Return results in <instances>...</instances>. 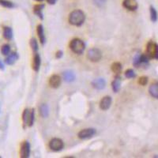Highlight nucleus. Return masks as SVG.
I'll return each mask as SVG.
<instances>
[{"instance_id": "1", "label": "nucleus", "mask_w": 158, "mask_h": 158, "mask_svg": "<svg viewBox=\"0 0 158 158\" xmlns=\"http://www.w3.org/2000/svg\"><path fill=\"white\" fill-rule=\"evenodd\" d=\"M86 21V14L81 10H75L70 13L69 21L71 25L81 26Z\"/></svg>"}, {"instance_id": "2", "label": "nucleus", "mask_w": 158, "mask_h": 158, "mask_svg": "<svg viewBox=\"0 0 158 158\" xmlns=\"http://www.w3.org/2000/svg\"><path fill=\"white\" fill-rule=\"evenodd\" d=\"M70 47L73 52H75L76 54H82L85 51V44L82 40L78 38L73 39L70 44Z\"/></svg>"}, {"instance_id": "3", "label": "nucleus", "mask_w": 158, "mask_h": 158, "mask_svg": "<svg viewBox=\"0 0 158 158\" xmlns=\"http://www.w3.org/2000/svg\"><path fill=\"white\" fill-rule=\"evenodd\" d=\"M147 56H149V59H156L158 60V44L150 41L146 48Z\"/></svg>"}, {"instance_id": "4", "label": "nucleus", "mask_w": 158, "mask_h": 158, "mask_svg": "<svg viewBox=\"0 0 158 158\" xmlns=\"http://www.w3.org/2000/svg\"><path fill=\"white\" fill-rule=\"evenodd\" d=\"M87 58L92 62H98L102 58V53L98 48H91L88 51Z\"/></svg>"}, {"instance_id": "5", "label": "nucleus", "mask_w": 158, "mask_h": 158, "mask_svg": "<svg viewBox=\"0 0 158 158\" xmlns=\"http://www.w3.org/2000/svg\"><path fill=\"white\" fill-rule=\"evenodd\" d=\"M49 147H50V149L52 150L59 152V151H61L63 149L64 143H63V140H61L60 138H55L50 141V142H49Z\"/></svg>"}, {"instance_id": "6", "label": "nucleus", "mask_w": 158, "mask_h": 158, "mask_svg": "<svg viewBox=\"0 0 158 158\" xmlns=\"http://www.w3.org/2000/svg\"><path fill=\"white\" fill-rule=\"evenodd\" d=\"M96 133H97V130L94 128H87L81 130L80 132L78 133V136L80 139H89V138H93Z\"/></svg>"}, {"instance_id": "7", "label": "nucleus", "mask_w": 158, "mask_h": 158, "mask_svg": "<svg viewBox=\"0 0 158 158\" xmlns=\"http://www.w3.org/2000/svg\"><path fill=\"white\" fill-rule=\"evenodd\" d=\"M21 157L28 158L30 155V144L29 141H24L21 146Z\"/></svg>"}, {"instance_id": "8", "label": "nucleus", "mask_w": 158, "mask_h": 158, "mask_svg": "<svg viewBox=\"0 0 158 158\" xmlns=\"http://www.w3.org/2000/svg\"><path fill=\"white\" fill-rule=\"evenodd\" d=\"M123 5L126 10H129L131 11H134L138 7L137 0H123Z\"/></svg>"}, {"instance_id": "9", "label": "nucleus", "mask_w": 158, "mask_h": 158, "mask_svg": "<svg viewBox=\"0 0 158 158\" xmlns=\"http://www.w3.org/2000/svg\"><path fill=\"white\" fill-rule=\"evenodd\" d=\"M92 86L98 90H102L106 86V81L102 78H96L92 82Z\"/></svg>"}, {"instance_id": "10", "label": "nucleus", "mask_w": 158, "mask_h": 158, "mask_svg": "<svg viewBox=\"0 0 158 158\" xmlns=\"http://www.w3.org/2000/svg\"><path fill=\"white\" fill-rule=\"evenodd\" d=\"M112 97H104V98L101 101L100 103V108L103 111H107L108 109H109L110 107H111V104H112Z\"/></svg>"}, {"instance_id": "11", "label": "nucleus", "mask_w": 158, "mask_h": 158, "mask_svg": "<svg viewBox=\"0 0 158 158\" xmlns=\"http://www.w3.org/2000/svg\"><path fill=\"white\" fill-rule=\"evenodd\" d=\"M49 85L51 86V87L57 89L61 85V78L57 75H52L49 79Z\"/></svg>"}, {"instance_id": "12", "label": "nucleus", "mask_w": 158, "mask_h": 158, "mask_svg": "<svg viewBox=\"0 0 158 158\" xmlns=\"http://www.w3.org/2000/svg\"><path fill=\"white\" fill-rule=\"evenodd\" d=\"M63 77L64 81L67 82H73L76 79V75L72 71H66L63 73Z\"/></svg>"}, {"instance_id": "13", "label": "nucleus", "mask_w": 158, "mask_h": 158, "mask_svg": "<svg viewBox=\"0 0 158 158\" xmlns=\"http://www.w3.org/2000/svg\"><path fill=\"white\" fill-rule=\"evenodd\" d=\"M19 56L17 52H12L10 54L8 55L7 57L6 58L5 60V63L7 64V65H13L16 63L17 60H18Z\"/></svg>"}, {"instance_id": "14", "label": "nucleus", "mask_w": 158, "mask_h": 158, "mask_svg": "<svg viewBox=\"0 0 158 158\" xmlns=\"http://www.w3.org/2000/svg\"><path fill=\"white\" fill-rule=\"evenodd\" d=\"M37 35L41 44H44L45 42H46V37H45L44 35V26L42 25H39L37 26Z\"/></svg>"}, {"instance_id": "15", "label": "nucleus", "mask_w": 158, "mask_h": 158, "mask_svg": "<svg viewBox=\"0 0 158 158\" xmlns=\"http://www.w3.org/2000/svg\"><path fill=\"white\" fill-rule=\"evenodd\" d=\"M40 55L37 52V53H35V56H34L33 58V69L36 72H38V71H39L40 67Z\"/></svg>"}, {"instance_id": "16", "label": "nucleus", "mask_w": 158, "mask_h": 158, "mask_svg": "<svg viewBox=\"0 0 158 158\" xmlns=\"http://www.w3.org/2000/svg\"><path fill=\"white\" fill-rule=\"evenodd\" d=\"M44 8V4H37L35 5L33 8V12L36 15H37L38 17L43 20L44 19V14H43V10Z\"/></svg>"}, {"instance_id": "17", "label": "nucleus", "mask_w": 158, "mask_h": 158, "mask_svg": "<svg viewBox=\"0 0 158 158\" xmlns=\"http://www.w3.org/2000/svg\"><path fill=\"white\" fill-rule=\"evenodd\" d=\"M112 87L115 93H118L121 88V78L119 76L115 77L114 81L112 83Z\"/></svg>"}, {"instance_id": "18", "label": "nucleus", "mask_w": 158, "mask_h": 158, "mask_svg": "<svg viewBox=\"0 0 158 158\" xmlns=\"http://www.w3.org/2000/svg\"><path fill=\"white\" fill-rule=\"evenodd\" d=\"M39 112L41 117L47 118L49 115V108L46 104H42L39 108Z\"/></svg>"}, {"instance_id": "19", "label": "nucleus", "mask_w": 158, "mask_h": 158, "mask_svg": "<svg viewBox=\"0 0 158 158\" xmlns=\"http://www.w3.org/2000/svg\"><path fill=\"white\" fill-rule=\"evenodd\" d=\"M149 92L152 97L158 99V83H153L150 86Z\"/></svg>"}, {"instance_id": "20", "label": "nucleus", "mask_w": 158, "mask_h": 158, "mask_svg": "<svg viewBox=\"0 0 158 158\" xmlns=\"http://www.w3.org/2000/svg\"><path fill=\"white\" fill-rule=\"evenodd\" d=\"M3 37L6 40H11L13 38V30L10 27H4Z\"/></svg>"}, {"instance_id": "21", "label": "nucleus", "mask_w": 158, "mask_h": 158, "mask_svg": "<svg viewBox=\"0 0 158 158\" xmlns=\"http://www.w3.org/2000/svg\"><path fill=\"white\" fill-rule=\"evenodd\" d=\"M29 117H30V110L27 109L24 110V112L22 114V121L23 124H24V127L25 126H28L29 122Z\"/></svg>"}, {"instance_id": "22", "label": "nucleus", "mask_w": 158, "mask_h": 158, "mask_svg": "<svg viewBox=\"0 0 158 158\" xmlns=\"http://www.w3.org/2000/svg\"><path fill=\"white\" fill-rule=\"evenodd\" d=\"M112 71L115 74H119L122 71V65L120 63L115 62L112 65Z\"/></svg>"}, {"instance_id": "23", "label": "nucleus", "mask_w": 158, "mask_h": 158, "mask_svg": "<svg viewBox=\"0 0 158 158\" xmlns=\"http://www.w3.org/2000/svg\"><path fill=\"white\" fill-rule=\"evenodd\" d=\"M149 10H150L151 21H152V22H156V21H157V12H156V9H155V8L152 6H150Z\"/></svg>"}, {"instance_id": "24", "label": "nucleus", "mask_w": 158, "mask_h": 158, "mask_svg": "<svg viewBox=\"0 0 158 158\" xmlns=\"http://www.w3.org/2000/svg\"><path fill=\"white\" fill-rule=\"evenodd\" d=\"M30 46L32 48V50L35 53L37 52L38 49H39V46H38L37 41L35 38H32L31 39V40H30Z\"/></svg>"}, {"instance_id": "25", "label": "nucleus", "mask_w": 158, "mask_h": 158, "mask_svg": "<svg viewBox=\"0 0 158 158\" xmlns=\"http://www.w3.org/2000/svg\"><path fill=\"white\" fill-rule=\"evenodd\" d=\"M0 5H2V6L6 8H13V3L10 1L8 0H0Z\"/></svg>"}, {"instance_id": "26", "label": "nucleus", "mask_w": 158, "mask_h": 158, "mask_svg": "<svg viewBox=\"0 0 158 158\" xmlns=\"http://www.w3.org/2000/svg\"><path fill=\"white\" fill-rule=\"evenodd\" d=\"M1 52L3 56H8L10 52V46L9 44H4L1 48Z\"/></svg>"}, {"instance_id": "27", "label": "nucleus", "mask_w": 158, "mask_h": 158, "mask_svg": "<svg viewBox=\"0 0 158 158\" xmlns=\"http://www.w3.org/2000/svg\"><path fill=\"white\" fill-rule=\"evenodd\" d=\"M34 119H35V111L34 109L30 110V117H29V122L28 126H32L34 123Z\"/></svg>"}, {"instance_id": "28", "label": "nucleus", "mask_w": 158, "mask_h": 158, "mask_svg": "<svg viewBox=\"0 0 158 158\" xmlns=\"http://www.w3.org/2000/svg\"><path fill=\"white\" fill-rule=\"evenodd\" d=\"M125 76H126V78H135L136 75H135V73H134V71H133L132 69H129L125 72Z\"/></svg>"}, {"instance_id": "29", "label": "nucleus", "mask_w": 158, "mask_h": 158, "mask_svg": "<svg viewBox=\"0 0 158 158\" xmlns=\"http://www.w3.org/2000/svg\"><path fill=\"white\" fill-rule=\"evenodd\" d=\"M133 63H134V65L135 66V67H138L140 66V55H136L135 56H134V62H133Z\"/></svg>"}, {"instance_id": "30", "label": "nucleus", "mask_w": 158, "mask_h": 158, "mask_svg": "<svg viewBox=\"0 0 158 158\" xmlns=\"http://www.w3.org/2000/svg\"><path fill=\"white\" fill-rule=\"evenodd\" d=\"M138 83L141 85V86H145L148 83V78L147 77H141L138 80Z\"/></svg>"}, {"instance_id": "31", "label": "nucleus", "mask_w": 158, "mask_h": 158, "mask_svg": "<svg viewBox=\"0 0 158 158\" xmlns=\"http://www.w3.org/2000/svg\"><path fill=\"white\" fill-rule=\"evenodd\" d=\"M94 2L98 6H102L103 4L106 2V0H94Z\"/></svg>"}, {"instance_id": "32", "label": "nucleus", "mask_w": 158, "mask_h": 158, "mask_svg": "<svg viewBox=\"0 0 158 158\" xmlns=\"http://www.w3.org/2000/svg\"><path fill=\"white\" fill-rule=\"evenodd\" d=\"M62 56H63V52H62V51H59V52L56 53V58H58V59H60Z\"/></svg>"}, {"instance_id": "33", "label": "nucleus", "mask_w": 158, "mask_h": 158, "mask_svg": "<svg viewBox=\"0 0 158 158\" xmlns=\"http://www.w3.org/2000/svg\"><path fill=\"white\" fill-rule=\"evenodd\" d=\"M47 2H48V3L50 4V5H54L57 2V0H47Z\"/></svg>"}, {"instance_id": "34", "label": "nucleus", "mask_w": 158, "mask_h": 158, "mask_svg": "<svg viewBox=\"0 0 158 158\" xmlns=\"http://www.w3.org/2000/svg\"><path fill=\"white\" fill-rule=\"evenodd\" d=\"M0 69L1 70H4L5 69V67H4V64L2 63V62L0 60Z\"/></svg>"}, {"instance_id": "35", "label": "nucleus", "mask_w": 158, "mask_h": 158, "mask_svg": "<svg viewBox=\"0 0 158 158\" xmlns=\"http://www.w3.org/2000/svg\"><path fill=\"white\" fill-rule=\"evenodd\" d=\"M36 1H37V2H43L44 0H36Z\"/></svg>"}]
</instances>
